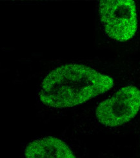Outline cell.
Returning <instances> with one entry per match:
<instances>
[{"label":"cell","instance_id":"cell-4","mask_svg":"<svg viewBox=\"0 0 140 158\" xmlns=\"http://www.w3.org/2000/svg\"><path fill=\"white\" fill-rule=\"evenodd\" d=\"M21 158H86L67 142L54 135H44L29 142Z\"/></svg>","mask_w":140,"mask_h":158},{"label":"cell","instance_id":"cell-3","mask_svg":"<svg viewBox=\"0 0 140 158\" xmlns=\"http://www.w3.org/2000/svg\"><path fill=\"white\" fill-rule=\"evenodd\" d=\"M139 111L140 89L129 85L99 102L95 110V116L102 126L116 128L132 121Z\"/></svg>","mask_w":140,"mask_h":158},{"label":"cell","instance_id":"cell-1","mask_svg":"<svg viewBox=\"0 0 140 158\" xmlns=\"http://www.w3.org/2000/svg\"><path fill=\"white\" fill-rule=\"evenodd\" d=\"M114 80L86 65L69 64L46 75L38 91V100L46 108H72L82 105L114 86Z\"/></svg>","mask_w":140,"mask_h":158},{"label":"cell","instance_id":"cell-2","mask_svg":"<svg viewBox=\"0 0 140 158\" xmlns=\"http://www.w3.org/2000/svg\"><path fill=\"white\" fill-rule=\"evenodd\" d=\"M99 14L106 34L111 39L125 42L135 36L138 22L134 1H100Z\"/></svg>","mask_w":140,"mask_h":158}]
</instances>
